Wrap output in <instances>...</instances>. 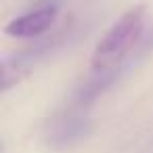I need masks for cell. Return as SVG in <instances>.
<instances>
[{
    "label": "cell",
    "mask_w": 153,
    "mask_h": 153,
    "mask_svg": "<svg viewBox=\"0 0 153 153\" xmlns=\"http://www.w3.org/2000/svg\"><path fill=\"white\" fill-rule=\"evenodd\" d=\"M55 19H57V7H42L23 17L13 19L4 32L13 38H36L42 36L46 30H51Z\"/></svg>",
    "instance_id": "obj_2"
},
{
    "label": "cell",
    "mask_w": 153,
    "mask_h": 153,
    "mask_svg": "<svg viewBox=\"0 0 153 153\" xmlns=\"http://www.w3.org/2000/svg\"><path fill=\"white\" fill-rule=\"evenodd\" d=\"M143 23H145V7H134L126 11L97 44L92 53V69L103 71L120 65L124 57L140 40Z\"/></svg>",
    "instance_id": "obj_1"
}]
</instances>
